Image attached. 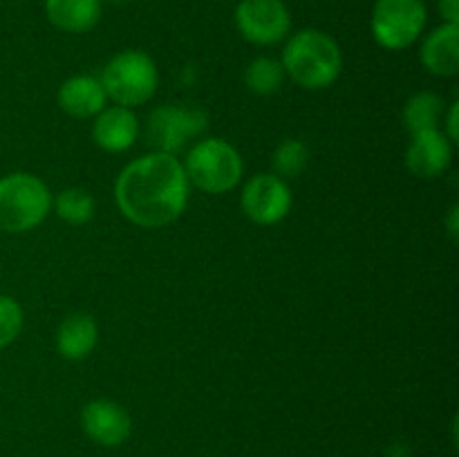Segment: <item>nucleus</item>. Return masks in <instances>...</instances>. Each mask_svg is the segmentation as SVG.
Instances as JSON below:
<instances>
[{"label":"nucleus","instance_id":"1","mask_svg":"<svg viewBox=\"0 0 459 457\" xmlns=\"http://www.w3.org/2000/svg\"><path fill=\"white\" fill-rule=\"evenodd\" d=\"M188 184L182 161L169 152H148L130 161L115 182L121 213L142 228L173 224L188 204Z\"/></svg>","mask_w":459,"mask_h":457},{"label":"nucleus","instance_id":"18","mask_svg":"<svg viewBox=\"0 0 459 457\" xmlns=\"http://www.w3.org/2000/svg\"><path fill=\"white\" fill-rule=\"evenodd\" d=\"M285 83V70H282V63L276 61L272 56H258L249 63V67L245 70V85L254 94H267L278 92Z\"/></svg>","mask_w":459,"mask_h":457},{"label":"nucleus","instance_id":"5","mask_svg":"<svg viewBox=\"0 0 459 457\" xmlns=\"http://www.w3.org/2000/svg\"><path fill=\"white\" fill-rule=\"evenodd\" d=\"M182 166L188 184L211 195L233 191L240 184L242 170H245L240 152L218 137L200 139L188 151Z\"/></svg>","mask_w":459,"mask_h":457},{"label":"nucleus","instance_id":"17","mask_svg":"<svg viewBox=\"0 0 459 457\" xmlns=\"http://www.w3.org/2000/svg\"><path fill=\"white\" fill-rule=\"evenodd\" d=\"M444 119V97L437 92H424L412 94L403 108V125L411 130L412 134L426 133V130H439V121Z\"/></svg>","mask_w":459,"mask_h":457},{"label":"nucleus","instance_id":"15","mask_svg":"<svg viewBox=\"0 0 459 457\" xmlns=\"http://www.w3.org/2000/svg\"><path fill=\"white\" fill-rule=\"evenodd\" d=\"M99 343V325L90 314L74 312L61 321L56 330V349L63 358L81 361L90 357Z\"/></svg>","mask_w":459,"mask_h":457},{"label":"nucleus","instance_id":"14","mask_svg":"<svg viewBox=\"0 0 459 457\" xmlns=\"http://www.w3.org/2000/svg\"><path fill=\"white\" fill-rule=\"evenodd\" d=\"M421 65L435 76H455L459 72V25L442 22L429 31L420 49Z\"/></svg>","mask_w":459,"mask_h":457},{"label":"nucleus","instance_id":"7","mask_svg":"<svg viewBox=\"0 0 459 457\" xmlns=\"http://www.w3.org/2000/svg\"><path fill=\"white\" fill-rule=\"evenodd\" d=\"M209 116L204 110L191 106H160L148 115L146 134L148 146L155 148V152H175L182 151L191 139L200 137L206 130Z\"/></svg>","mask_w":459,"mask_h":457},{"label":"nucleus","instance_id":"8","mask_svg":"<svg viewBox=\"0 0 459 457\" xmlns=\"http://www.w3.org/2000/svg\"><path fill=\"white\" fill-rule=\"evenodd\" d=\"M236 27L254 45H276L290 36L291 13L282 0H240Z\"/></svg>","mask_w":459,"mask_h":457},{"label":"nucleus","instance_id":"4","mask_svg":"<svg viewBox=\"0 0 459 457\" xmlns=\"http://www.w3.org/2000/svg\"><path fill=\"white\" fill-rule=\"evenodd\" d=\"M52 211L48 184L31 173L0 177V231L27 233L45 222Z\"/></svg>","mask_w":459,"mask_h":457},{"label":"nucleus","instance_id":"12","mask_svg":"<svg viewBox=\"0 0 459 457\" xmlns=\"http://www.w3.org/2000/svg\"><path fill=\"white\" fill-rule=\"evenodd\" d=\"M139 137V119L133 108H103L92 124V139L108 152H124L134 146Z\"/></svg>","mask_w":459,"mask_h":457},{"label":"nucleus","instance_id":"11","mask_svg":"<svg viewBox=\"0 0 459 457\" xmlns=\"http://www.w3.org/2000/svg\"><path fill=\"white\" fill-rule=\"evenodd\" d=\"M453 161V142L442 130H426L412 134L406 151V166L415 177L437 179Z\"/></svg>","mask_w":459,"mask_h":457},{"label":"nucleus","instance_id":"25","mask_svg":"<svg viewBox=\"0 0 459 457\" xmlns=\"http://www.w3.org/2000/svg\"><path fill=\"white\" fill-rule=\"evenodd\" d=\"M101 3H110V4H126V3H130V0H101Z\"/></svg>","mask_w":459,"mask_h":457},{"label":"nucleus","instance_id":"24","mask_svg":"<svg viewBox=\"0 0 459 457\" xmlns=\"http://www.w3.org/2000/svg\"><path fill=\"white\" fill-rule=\"evenodd\" d=\"M448 231H451L453 237L457 236V206H453V211H451V222H448Z\"/></svg>","mask_w":459,"mask_h":457},{"label":"nucleus","instance_id":"13","mask_svg":"<svg viewBox=\"0 0 459 457\" xmlns=\"http://www.w3.org/2000/svg\"><path fill=\"white\" fill-rule=\"evenodd\" d=\"M56 101L58 108L74 119H94L108 106L101 79L92 74H79L63 81Z\"/></svg>","mask_w":459,"mask_h":457},{"label":"nucleus","instance_id":"20","mask_svg":"<svg viewBox=\"0 0 459 457\" xmlns=\"http://www.w3.org/2000/svg\"><path fill=\"white\" fill-rule=\"evenodd\" d=\"M309 161V151L300 139H285L281 146L273 151L272 157V168L273 175H278L281 179H294L300 177L307 168Z\"/></svg>","mask_w":459,"mask_h":457},{"label":"nucleus","instance_id":"22","mask_svg":"<svg viewBox=\"0 0 459 457\" xmlns=\"http://www.w3.org/2000/svg\"><path fill=\"white\" fill-rule=\"evenodd\" d=\"M439 13H442L444 22L459 25V0H439Z\"/></svg>","mask_w":459,"mask_h":457},{"label":"nucleus","instance_id":"26","mask_svg":"<svg viewBox=\"0 0 459 457\" xmlns=\"http://www.w3.org/2000/svg\"><path fill=\"white\" fill-rule=\"evenodd\" d=\"M206 457H209V455H206Z\"/></svg>","mask_w":459,"mask_h":457},{"label":"nucleus","instance_id":"21","mask_svg":"<svg viewBox=\"0 0 459 457\" xmlns=\"http://www.w3.org/2000/svg\"><path fill=\"white\" fill-rule=\"evenodd\" d=\"M22 330V309L16 298L0 294V349L12 345Z\"/></svg>","mask_w":459,"mask_h":457},{"label":"nucleus","instance_id":"10","mask_svg":"<svg viewBox=\"0 0 459 457\" xmlns=\"http://www.w3.org/2000/svg\"><path fill=\"white\" fill-rule=\"evenodd\" d=\"M81 426L83 433L103 448L121 446L133 430L130 415L112 399H94L85 403L81 412Z\"/></svg>","mask_w":459,"mask_h":457},{"label":"nucleus","instance_id":"3","mask_svg":"<svg viewBox=\"0 0 459 457\" xmlns=\"http://www.w3.org/2000/svg\"><path fill=\"white\" fill-rule=\"evenodd\" d=\"M101 83L106 97L115 101V106L137 108L155 97L160 70L151 54L142 49H124L106 63Z\"/></svg>","mask_w":459,"mask_h":457},{"label":"nucleus","instance_id":"19","mask_svg":"<svg viewBox=\"0 0 459 457\" xmlns=\"http://www.w3.org/2000/svg\"><path fill=\"white\" fill-rule=\"evenodd\" d=\"M54 213L67 224H88L94 215V197L90 195L85 188H65L56 195V200H52Z\"/></svg>","mask_w":459,"mask_h":457},{"label":"nucleus","instance_id":"16","mask_svg":"<svg viewBox=\"0 0 459 457\" xmlns=\"http://www.w3.org/2000/svg\"><path fill=\"white\" fill-rule=\"evenodd\" d=\"M101 0H45V16L65 34H85L101 21Z\"/></svg>","mask_w":459,"mask_h":457},{"label":"nucleus","instance_id":"23","mask_svg":"<svg viewBox=\"0 0 459 457\" xmlns=\"http://www.w3.org/2000/svg\"><path fill=\"white\" fill-rule=\"evenodd\" d=\"M442 121H446V130H442V133L446 134V137L451 139L453 143H457V137H459V133H457V103H453L451 110H448V115H446V119H442Z\"/></svg>","mask_w":459,"mask_h":457},{"label":"nucleus","instance_id":"9","mask_svg":"<svg viewBox=\"0 0 459 457\" xmlns=\"http://www.w3.org/2000/svg\"><path fill=\"white\" fill-rule=\"evenodd\" d=\"M291 202H294L291 188L287 186L285 179L273 173H258L247 179L240 195V204L247 218L263 227L285 220L291 211Z\"/></svg>","mask_w":459,"mask_h":457},{"label":"nucleus","instance_id":"6","mask_svg":"<svg viewBox=\"0 0 459 457\" xmlns=\"http://www.w3.org/2000/svg\"><path fill=\"white\" fill-rule=\"evenodd\" d=\"M426 21L429 12L424 0H377L370 30L381 47L399 52L421 39Z\"/></svg>","mask_w":459,"mask_h":457},{"label":"nucleus","instance_id":"2","mask_svg":"<svg viewBox=\"0 0 459 457\" xmlns=\"http://www.w3.org/2000/svg\"><path fill=\"white\" fill-rule=\"evenodd\" d=\"M282 70L305 90L330 88L341 74L343 54L339 43L321 30H300L282 49Z\"/></svg>","mask_w":459,"mask_h":457}]
</instances>
